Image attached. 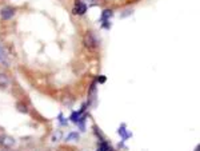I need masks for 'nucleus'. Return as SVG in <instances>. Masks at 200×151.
<instances>
[{
	"mask_svg": "<svg viewBox=\"0 0 200 151\" xmlns=\"http://www.w3.org/2000/svg\"><path fill=\"white\" fill-rule=\"evenodd\" d=\"M87 11V6L84 4L83 2H80V0H76V3H75V7H73V13L75 15H84Z\"/></svg>",
	"mask_w": 200,
	"mask_h": 151,
	"instance_id": "nucleus-4",
	"label": "nucleus"
},
{
	"mask_svg": "<svg viewBox=\"0 0 200 151\" xmlns=\"http://www.w3.org/2000/svg\"><path fill=\"white\" fill-rule=\"evenodd\" d=\"M9 84V79L6 74L0 72V88H7V86Z\"/></svg>",
	"mask_w": 200,
	"mask_h": 151,
	"instance_id": "nucleus-5",
	"label": "nucleus"
},
{
	"mask_svg": "<svg viewBox=\"0 0 200 151\" xmlns=\"http://www.w3.org/2000/svg\"><path fill=\"white\" fill-rule=\"evenodd\" d=\"M0 144L6 148H12L16 144V140L12 137H8V135H0Z\"/></svg>",
	"mask_w": 200,
	"mask_h": 151,
	"instance_id": "nucleus-2",
	"label": "nucleus"
},
{
	"mask_svg": "<svg viewBox=\"0 0 200 151\" xmlns=\"http://www.w3.org/2000/svg\"><path fill=\"white\" fill-rule=\"evenodd\" d=\"M78 138H79V134L78 133H71L67 137V140H72V139H76L78 140Z\"/></svg>",
	"mask_w": 200,
	"mask_h": 151,
	"instance_id": "nucleus-10",
	"label": "nucleus"
},
{
	"mask_svg": "<svg viewBox=\"0 0 200 151\" xmlns=\"http://www.w3.org/2000/svg\"><path fill=\"white\" fill-rule=\"evenodd\" d=\"M87 2H88L89 4H98V3L100 2V0H87Z\"/></svg>",
	"mask_w": 200,
	"mask_h": 151,
	"instance_id": "nucleus-11",
	"label": "nucleus"
},
{
	"mask_svg": "<svg viewBox=\"0 0 200 151\" xmlns=\"http://www.w3.org/2000/svg\"><path fill=\"white\" fill-rule=\"evenodd\" d=\"M196 151H199V147H198V148H196Z\"/></svg>",
	"mask_w": 200,
	"mask_h": 151,
	"instance_id": "nucleus-13",
	"label": "nucleus"
},
{
	"mask_svg": "<svg viewBox=\"0 0 200 151\" xmlns=\"http://www.w3.org/2000/svg\"><path fill=\"white\" fill-rule=\"evenodd\" d=\"M83 44H84V47L88 49H95L98 47V39L91 31H88V32H86V35H84V38H83Z\"/></svg>",
	"mask_w": 200,
	"mask_h": 151,
	"instance_id": "nucleus-1",
	"label": "nucleus"
},
{
	"mask_svg": "<svg viewBox=\"0 0 200 151\" xmlns=\"http://www.w3.org/2000/svg\"><path fill=\"white\" fill-rule=\"evenodd\" d=\"M16 107L20 112H24V114H27L28 112V110H27V106L26 104H23V103H18L16 104Z\"/></svg>",
	"mask_w": 200,
	"mask_h": 151,
	"instance_id": "nucleus-7",
	"label": "nucleus"
},
{
	"mask_svg": "<svg viewBox=\"0 0 200 151\" xmlns=\"http://www.w3.org/2000/svg\"><path fill=\"white\" fill-rule=\"evenodd\" d=\"M0 16L3 20H9L15 16V8L12 7H4L2 11H0Z\"/></svg>",
	"mask_w": 200,
	"mask_h": 151,
	"instance_id": "nucleus-3",
	"label": "nucleus"
},
{
	"mask_svg": "<svg viewBox=\"0 0 200 151\" xmlns=\"http://www.w3.org/2000/svg\"><path fill=\"white\" fill-rule=\"evenodd\" d=\"M98 151H112V148L109 147V144L107 142H102V143L99 144Z\"/></svg>",
	"mask_w": 200,
	"mask_h": 151,
	"instance_id": "nucleus-6",
	"label": "nucleus"
},
{
	"mask_svg": "<svg viewBox=\"0 0 200 151\" xmlns=\"http://www.w3.org/2000/svg\"><path fill=\"white\" fill-rule=\"evenodd\" d=\"M60 138H62V131H58V133H55L52 135V140H53V142H58Z\"/></svg>",
	"mask_w": 200,
	"mask_h": 151,
	"instance_id": "nucleus-9",
	"label": "nucleus"
},
{
	"mask_svg": "<svg viewBox=\"0 0 200 151\" xmlns=\"http://www.w3.org/2000/svg\"><path fill=\"white\" fill-rule=\"evenodd\" d=\"M99 82H100V83H104V82H106V78H104V76H102V78L99 79Z\"/></svg>",
	"mask_w": 200,
	"mask_h": 151,
	"instance_id": "nucleus-12",
	"label": "nucleus"
},
{
	"mask_svg": "<svg viewBox=\"0 0 200 151\" xmlns=\"http://www.w3.org/2000/svg\"><path fill=\"white\" fill-rule=\"evenodd\" d=\"M111 16H112V11H111V9H106V11L103 12V16H102V19H103V20H108V19L111 18Z\"/></svg>",
	"mask_w": 200,
	"mask_h": 151,
	"instance_id": "nucleus-8",
	"label": "nucleus"
}]
</instances>
